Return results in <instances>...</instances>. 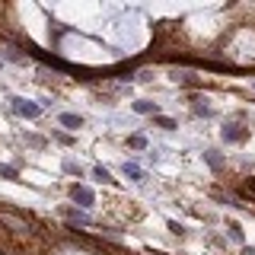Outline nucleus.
<instances>
[{"instance_id": "6e6552de", "label": "nucleus", "mask_w": 255, "mask_h": 255, "mask_svg": "<svg viewBox=\"0 0 255 255\" xmlns=\"http://www.w3.org/2000/svg\"><path fill=\"white\" fill-rule=\"evenodd\" d=\"M204 159H207V163L214 166V169H220V166H223V159L217 157V150H207V153H204Z\"/></svg>"}, {"instance_id": "dca6fc26", "label": "nucleus", "mask_w": 255, "mask_h": 255, "mask_svg": "<svg viewBox=\"0 0 255 255\" xmlns=\"http://www.w3.org/2000/svg\"><path fill=\"white\" fill-rule=\"evenodd\" d=\"M246 191H249V194H255V179H252V182H246Z\"/></svg>"}, {"instance_id": "7ed1b4c3", "label": "nucleus", "mask_w": 255, "mask_h": 255, "mask_svg": "<svg viewBox=\"0 0 255 255\" xmlns=\"http://www.w3.org/2000/svg\"><path fill=\"white\" fill-rule=\"evenodd\" d=\"M220 134H223V140H246V131L239 125H226Z\"/></svg>"}, {"instance_id": "ddd939ff", "label": "nucleus", "mask_w": 255, "mask_h": 255, "mask_svg": "<svg viewBox=\"0 0 255 255\" xmlns=\"http://www.w3.org/2000/svg\"><path fill=\"white\" fill-rule=\"evenodd\" d=\"M128 144H131V147H137V150H140V147H144L147 140H144V134H131V140H128Z\"/></svg>"}, {"instance_id": "2eb2a0df", "label": "nucleus", "mask_w": 255, "mask_h": 255, "mask_svg": "<svg viewBox=\"0 0 255 255\" xmlns=\"http://www.w3.org/2000/svg\"><path fill=\"white\" fill-rule=\"evenodd\" d=\"M6 58H10V61H23V55H19L16 48H6Z\"/></svg>"}, {"instance_id": "9d476101", "label": "nucleus", "mask_w": 255, "mask_h": 255, "mask_svg": "<svg viewBox=\"0 0 255 255\" xmlns=\"http://www.w3.org/2000/svg\"><path fill=\"white\" fill-rule=\"evenodd\" d=\"M157 128H166V131H172V128H176V122H172V118H166V115H157Z\"/></svg>"}, {"instance_id": "39448f33", "label": "nucleus", "mask_w": 255, "mask_h": 255, "mask_svg": "<svg viewBox=\"0 0 255 255\" xmlns=\"http://www.w3.org/2000/svg\"><path fill=\"white\" fill-rule=\"evenodd\" d=\"M134 112H137V115H153V112H157V102L140 99V102H134Z\"/></svg>"}, {"instance_id": "1a4fd4ad", "label": "nucleus", "mask_w": 255, "mask_h": 255, "mask_svg": "<svg viewBox=\"0 0 255 255\" xmlns=\"http://www.w3.org/2000/svg\"><path fill=\"white\" fill-rule=\"evenodd\" d=\"M16 166H0V179H16Z\"/></svg>"}, {"instance_id": "f03ea898", "label": "nucleus", "mask_w": 255, "mask_h": 255, "mask_svg": "<svg viewBox=\"0 0 255 255\" xmlns=\"http://www.w3.org/2000/svg\"><path fill=\"white\" fill-rule=\"evenodd\" d=\"M70 198H73V201H77V204H80V207H90V204H93V201H96V198H93V191H90V189H86V185H73V189H70Z\"/></svg>"}, {"instance_id": "20e7f679", "label": "nucleus", "mask_w": 255, "mask_h": 255, "mask_svg": "<svg viewBox=\"0 0 255 255\" xmlns=\"http://www.w3.org/2000/svg\"><path fill=\"white\" fill-rule=\"evenodd\" d=\"M61 125L70 128V131H77V128H83V118L73 115V112H64V115H61Z\"/></svg>"}, {"instance_id": "f257e3e1", "label": "nucleus", "mask_w": 255, "mask_h": 255, "mask_svg": "<svg viewBox=\"0 0 255 255\" xmlns=\"http://www.w3.org/2000/svg\"><path fill=\"white\" fill-rule=\"evenodd\" d=\"M10 102H13V112L23 118H38V112H42V105L29 102V99H10Z\"/></svg>"}, {"instance_id": "f8f14e48", "label": "nucleus", "mask_w": 255, "mask_h": 255, "mask_svg": "<svg viewBox=\"0 0 255 255\" xmlns=\"http://www.w3.org/2000/svg\"><path fill=\"white\" fill-rule=\"evenodd\" d=\"M96 179H102V182H115V179H112V172L102 169V166H96Z\"/></svg>"}, {"instance_id": "4468645a", "label": "nucleus", "mask_w": 255, "mask_h": 255, "mask_svg": "<svg viewBox=\"0 0 255 255\" xmlns=\"http://www.w3.org/2000/svg\"><path fill=\"white\" fill-rule=\"evenodd\" d=\"M64 172H70V176H80V166L73 163V159H67V163H64Z\"/></svg>"}, {"instance_id": "0eeeda50", "label": "nucleus", "mask_w": 255, "mask_h": 255, "mask_svg": "<svg viewBox=\"0 0 255 255\" xmlns=\"http://www.w3.org/2000/svg\"><path fill=\"white\" fill-rule=\"evenodd\" d=\"M67 217H70L73 223H80V226H86V223H90V217H86L83 211H67Z\"/></svg>"}, {"instance_id": "9b49d317", "label": "nucleus", "mask_w": 255, "mask_h": 255, "mask_svg": "<svg viewBox=\"0 0 255 255\" xmlns=\"http://www.w3.org/2000/svg\"><path fill=\"white\" fill-rule=\"evenodd\" d=\"M226 230H230V236L236 239V243H243V226H239V223H230Z\"/></svg>"}, {"instance_id": "423d86ee", "label": "nucleus", "mask_w": 255, "mask_h": 255, "mask_svg": "<svg viewBox=\"0 0 255 255\" xmlns=\"http://www.w3.org/2000/svg\"><path fill=\"white\" fill-rule=\"evenodd\" d=\"M122 172H125L128 179H134V182H140V179H144V169H140L137 163H125V169H122Z\"/></svg>"}, {"instance_id": "f3484780", "label": "nucleus", "mask_w": 255, "mask_h": 255, "mask_svg": "<svg viewBox=\"0 0 255 255\" xmlns=\"http://www.w3.org/2000/svg\"><path fill=\"white\" fill-rule=\"evenodd\" d=\"M246 255H255V249H249V252H246Z\"/></svg>"}]
</instances>
